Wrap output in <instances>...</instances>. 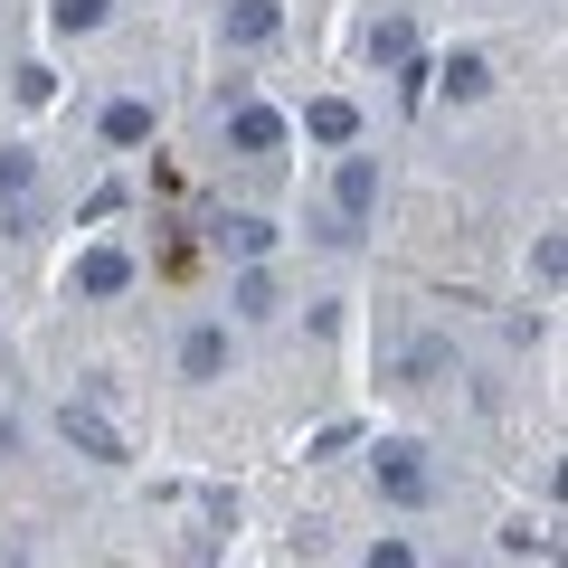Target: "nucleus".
Segmentation results:
<instances>
[{
  "instance_id": "nucleus-13",
  "label": "nucleus",
  "mask_w": 568,
  "mask_h": 568,
  "mask_svg": "<svg viewBox=\"0 0 568 568\" xmlns=\"http://www.w3.org/2000/svg\"><path fill=\"white\" fill-rule=\"evenodd\" d=\"M265 246H275V219H219V256H237V265H256Z\"/></svg>"
},
{
  "instance_id": "nucleus-1",
  "label": "nucleus",
  "mask_w": 568,
  "mask_h": 568,
  "mask_svg": "<svg viewBox=\"0 0 568 568\" xmlns=\"http://www.w3.org/2000/svg\"><path fill=\"white\" fill-rule=\"evenodd\" d=\"M369 219H379V152H342V171H332V209H323V237L351 246Z\"/></svg>"
},
{
  "instance_id": "nucleus-12",
  "label": "nucleus",
  "mask_w": 568,
  "mask_h": 568,
  "mask_svg": "<svg viewBox=\"0 0 568 568\" xmlns=\"http://www.w3.org/2000/svg\"><path fill=\"white\" fill-rule=\"evenodd\" d=\"M104 20H114V0H48V29L58 39H95Z\"/></svg>"
},
{
  "instance_id": "nucleus-3",
  "label": "nucleus",
  "mask_w": 568,
  "mask_h": 568,
  "mask_svg": "<svg viewBox=\"0 0 568 568\" xmlns=\"http://www.w3.org/2000/svg\"><path fill=\"white\" fill-rule=\"evenodd\" d=\"M58 436L85 455V465H123V455H133L114 426H104V407H85V398H67V407H58Z\"/></svg>"
},
{
  "instance_id": "nucleus-19",
  "label": "nucleus",
  "mask_w": 568,
  "mask_h": 568,
  "mask_svg": "<svg viewBox=\"0 0 568 568\" xmlns=\"http://www.w3.org/2000/svg\"><path fill=\"white\" fill-rule=\"evenodd\" d=\"M503 549H521V559H549V530H530V521H503Z\"/></svg>"
},
{
  "instance_id": "nucleus-18",
  "label": "nucleus",
  "mask_w": 568,
  "mask_h": 568,
  "mask_svg": "<svg viewBox=\"0 0 568 568\" xmlns=\"http://www.w3.org/2000/svg\"><path fill=\"white\" fill-rule=\"evenodd\" d=\"M361 568H417V549H407L398 530H388V540H369V559H361Z\"/></svg>"
},
{
  "instance_id": "nucleus-14",
  "label": "nucleus",
  "mask_w": 568,
  "mask_h": 568,
  "mask_svg": "<svg viewBox=\"0 0 568 568\" xmlns=\"http://www.w3.org/2000/svg\"><path fill=\"white\" fill-rule=\"evenodd\" d=\"M407 58H417V29H407V20H379V29H369V67H407Z\"/></svg>"
},
{
  "instance_id": "nucleus-16",
  "label": "nucleus",
  "mask_w": 568,
  "mask_h": 568,
  "mask_svg": "<svg viewBox=\"0 0 568 568\" xmlns=\"http://www.w3.org/2000/svg\"><path fill=\"white\" fill-rule=\"evenodd\" d=\"M436 369H446V342H436V332H426V342H407V379H436Z\"/></svg>"
},
{
  "instance_id": "nucleus-5",
  "label": "nucleus",
  "mask_w": 568,
  "mask_h": 568,
  "mask_svg": "<svg viewBox=\"0 0 568 568\" xmlns=\"http://www.w3.org/2000/svg\"><path fill=\"white\" fill-rule=\"evenodd\" d=\"M152 123H162V104H152V95H114L95 114V133H104V152H133V142H152Z\"/></svg>"
},
{
  "instance_id": "nucleus-11",
  "label": "nucleus",
  "mask_w": 568,
  "mask_h": 568,
  "mask_svg": "<svg viewBox=\"0 0 568 568\" xmlns=\"http://www.w3.org/2000/svg\"><path fill=\"white\" fill-rule=\"evenodd\" d=\"M227 304H237V323H275V275H265V265H237Z\"/></svg>"
},
{
  "instance_id": "nucleus-15",
  "label": "nucleus",
  "mask_w": 568,
  "mask_h": 568,
  "mask_svg": "<svg viewBox=\"0 0 568 568\" xmlns=\"http://www.w3.org/2000/svg\"><path fill=\"white\" fill-rule=\"evenodd\" d=\"M29 181H39V162H29L20 142H0V200L20 209V200H29Z\"/></svg>"
},
{
  "instance_id": "nucleus-7",
  "label": "nucleus",
  "mask_w": 568,
  "mask_h": 568,
  "mask_svg": "<svg viewBox=\"0 0 568 568\" xmlns=\"http://www.w3.org/2000/svg\"><path fill=\"white\" fill-rule=\"evenodd\" d=\"M227 48H265V39H275V29H284V0H227Z\"/></svg>"
},
{
  "instance_id": "nucleus-10",
  "label": "nucleus",
  "mask_w": 568,
  "mask_h": 568,
  "mask_svg": "<svg viewBox=\"0 0 568 568\" xmlns=\"http://www.w3.org/2000/svg\"><path fill=\"white\" fill-rule=\"evenodd\" d=\"M304 133L313 142H361V104H351V95H313L304 104Z\"/></svg>"
},
{
  "instance_id": "nucleus-2",
  "label": "nucleus",
  "mask_w": 568,
  "mask_h": 568,
  "mask_svg": "<svg viewBox=\"0 0 568 568\" xmlns=\"http://www.w3.org/2000/svg\"><path fill=\"white\" fill-rule=\"evenodd\" d=\"M369 474H379V493L398 511H417L426 493H436V474H426V446H407V436H379V455H369Z\"/></svg>"
},
{
  "instance_id": "nucleus-6",
  "label": "nucleus",
  "mask_w": 568,
  "mask_h": 568,
  "mask_svg": "<svg viewBox=\"0 0 568 568\" xmlns=\"http://www.w3.org/2000/svg\"><path fill=\"white\" fill-rule=\"evenodd\" d=\"M227 142H237L246 162H265V152H284V114L275 104H237V114H227Z\"/></svg>"
},
{
  "instance_id": "nucleus-9",
  "label": "nucleus",
  "mask_w": 568,
  "mask_h": 568,
  "mask_svg": "<svg viewBox=\"0 0 568 568\" xmlns=\"http://www.w3.org/2000/svg\"><path fill=\"white\" fill-rule=\"evenodd\" d=\"M436 85H446V104H484V95H493V58H474V48H455V58L436 67Z\"/></svg>"
},
{
  "instance_id": "nucleus-17",
  "label": "nucleus",
  "mask_w": 568,
  "mask_h": 568,
  "mask_svg": "<svg viewBox=\"0 0 568 568\" xmlns=\"http://www.w3.org/2000/svg\"><path fill=\"white\" fill-rule=\"evenodd\" d=\"M530 275L559 284V275H568V246H559V237H540V246H530Z\"/></svg>"
},
{
  "instance_id": "nucleus-4",
  "label": "nucleus",
  "mask_w": 568,
  "mask_h": 568,
  "mask_svg": "<svg viewBox=\"0 0 568 568\" xmlns=\"http://www.w3.org/2000/svg\"><path fill=\"white\" fill-rule=\"evenodd\" d=\"M227 361H237V342H227V323H190L181 332V379H227Z\"/></svg>"
},
{
  "instance_id": "nucleus-8",
  "label": "nucleus",
  "mask_w": 568,
  "mask_h": 568,
  "mask_svg": "<svg viewBox=\"0 0 568 568\" xmlns=\"http://www.w3.org/2000/svg\"><path fill=\"white\" fill-rule=\"evenodd\" d=\"M123 284H133V256H123V246H85L77 256V294L104 304V294H123Z\"/></svg>"
}]
</instances>
